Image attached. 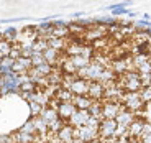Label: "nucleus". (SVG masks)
I'll list each match as a JSON object with an SVG mask.
<instances>
[{"label": "nucleus", "mask_w": 151, "mask_h": 143, "mask_svg": "<svg viewBox=\"0 0 151 143\" xmlns=\"http://www.w3.org/2000/svg\"><path fill=\"white\" fill-rule=\"evenodd\" d=\"M97 128H91L87 127V125H82V127H77L74 128V138H79L82 140L84 143H89L92 140L97 138Z\"/></svg>", "instance_id": "3"}, {"label": "nucleus", "mask_w": 151, "mask_h": 143, "mask_svg": "<svg viewBox=\"0 0 151 143\" xmlns=\"http://www.w3.org/2000/svg\"><path fill=\"white\" fill-rule=\"evenodd\" d=\"M143 124L145 120H141V118H133V122L127 127V136L128 138H140L141 135V128H143Z\"/></svg>", "instance_id": "9"}, {"label": "nucleus", "mask_w": 151, "mask_h": 143, "mask_svg": "<svg viewBox=\"0 0 151 143\" xmlns=\"http://www.w3.org/2000/svg\"><path fill=\"white\" fill-rule=\"evenodd\" d=\"M31 120H33V125H35V132H38L40 135H46L48 133V124L40 115L31 117Z\"/></svg>", "instance_id": "15"}, {"label": "nucleus", "mask_w": 151, "mask_h": 143, "mask_svg": "<svg viewBox=\"0 0 151 143\" xmlns=\"http://www.w3.org/2000/svg\"><path fill=\"white\" fill-rule=\"evenodd\" d=\"M0 59H2V56H0Z\"/></svg>", "instance_id": "36"}, {"label": "nucleus", "mask_w": 151, "mask_h": 143, "mask_svg": "<svg viewBox=\"0 0 151 143\" xmlns=\"http://www.w3.org/2000/svg\"><path fill=\"white\" fill-rule=\"evenodd\" d=\"M135 113L132 112V110H128V109H122L120 112H118V115L115 117V122H117V125H123V127H128L130 124L133 122V118H135Z\"/></svg>", "instance_id": "11"}, {"label": "nucleus", "mask_w": 151, "mask_h": 143, "mask_svg": "<svg viewBox=\"0 0 151 143\" xmlns=\"http://www.w3.org/2000/svg\"><path fill=\"white\" fill-rule=\"evenodd\" d=\"M143 135H151V124L150 122H145L143 124V128H141V135L140 136H143Z\"/></svg>", "instance_id": "31"}, {"label": "nucleus", "mask_w": 151, "mask_h": 143, "mask_svg": "<svg viewBox=\"0 0 151 143\" xmlns=\"http://www.w3.org/2000/svg\"><path fill=\"white\" fill-rule=\"evenodd\" d=\"M30 59H31V66H40V64H43V63H46L45 61V58H43V53H38V51H33L31 53V56H30Z\"/></svg>", "instance_id": "25"}, {"label": "nucleus", "mask_w": 151, "mask_h": 143, "mask_svg": "<svg viewBox=\"0 0 151 143\" xmlns=\"http://www.w3.org/2000/svg\"><path fill=\"white\" fill-rule=\"evenodd\" d=\"M104 69H105V66L100 64L99 61H91V63L86 64L84 68L77 69L76 74H77V77L86 79V81H99V77H100Z\"/></svg>", "instance_id": "1"}, {"label": "nucleus", "mask_w": 151, "mask_h": 143, "mask_svg": "<svg viewBox=\"0 0 151 143\" xmlns=\"http://www.w3.org/2000/svg\"><path fill=\"white\" fill-rule=\"evenodd\" d=\"M17 35H18V28H15V27H8L2 31V38L7 40V41H12V43L15 41Z\"/></svg>", "instance_id": "19"}, {"label": "nucleus", "mask_w": 151, "mask_h": 143, "mask_svg": "<svg viewBox=\"0 0 151 143\" xmlns=\"http://www.w3.org/2000/svg\"><path fill=\"white\" fill-rule=\"evenodd\" d=\"M35 68L38 69V72H40V74L41 76H48V74H51V72H53V66H51V64H48V63H43V64H40V66H35Z\"/></svg>", "instance_id": "26"}, {"label": "nucleus", "mask_w": 151, "mask_h": 143, "mask_svg": "<svg viewBox=\"0 0 151 143\" xmlns=\"http://www.w3.org/2000/svg\"><path fill=\"white\" fill-rule=\"evenodd\" d=\"M115 130H117V122H115V118H100L99 127H97V135L100 138L107 140V138L115 136Z\"/></svg>", "instance_id": "2"}, {"label": "nucleus", "mask_w": 151, "mask_h": 143, "mask_svg": "<svg viewBox=\"0 0 151 143\" xmlns=\"http://www.w3.org/2000/svg\"><path fill=\"white\" fill-rule=\"evenodd\" d=\"M74 110H76V107L72 105V102H59L56 112H58V117H59V118L68 122V118L74 113Z\"/></svg>", "instance_id": "10"}, {"label": "nucleus", "mask_w": 151, "mask_h": 143, "mask_svg": "<svg viewBox=\"0 0 151 143\" xmlns=\"http://www.w3.org/2000/svg\"><path fill=\"white\" fill-rule=\"evenodd\" d=\"M51 36H53V38H68L69 36L68 25H63V27H53Z\"/></svg>", "instance_id": "20"}, {"label": "nucleus", "mask_w": 151, "mask_h": 143, "mask_svg": "<svg viewBox=\"0 0 151 143\" xmlns=\"http://www.w3.org/2000/svg\"><path fill=\"white\" fill-rule=\"evenodd\" d=\"M12 51V41H7V40H0V56H8Z\"/></svg>", "instance_id": "24"}, {"label": "nucleus", "mask_w": 151, "mask_h": 143, "mask_svg": "<svg viewBox=\"0 0 151 143\" xmlns=\"http://www.w3.org/2000/svg\"><path fill=\"white\" fill-rule=\"evenodd\" d=\"M72 105L77 110H89V107L92 105V99L89 95H72Z\"/></svg>", "instance_id": "12"}, {"label": "nucleus", "mask_w": 151, "mask_h": 143, "mask_svg": "<svg viewBox=\"0 0 151 143\" xmlns=\"http://www.w3.org/2000/svg\"><path fill=\"white\" fill-rule=\"evenodd\" d=\"M136 69H138V72H140V74L151 72V59L143 61V63H140V64H136Z\"/></svg>", "instance_id": "28"}, {"label": "nucleus", "mask_w": 151, "mask_h": 143, "mask_svg": "<svg viewBox=\"0 0 151 143\" xmlns=\"http://www.w3.org/2000/svg\"><path fill=\"white\" fill-rule=\"evenodd\" d=\"M45 105H41V104H38V102H30V113L31 117H36L40 115V112H41V109Z\"/></svg>", "instance_id": "29"}, {"label": "nucleus", "mask_w": 151, "mask_h": 143, "mask_svg": "<svg viewBox=\"0 0 151 143\" xmlns=\"http://www.w3.org/2000/svg\"><path fill=\"white\" fill-rule=\"evenodd\" d=\"M13 63H15V59L10 56H4L2 59H0V69H10L12 71V66H13Z\"/></svg>", "instance_id": "27"}, {"label": "nucleus", "mask_w": 151, "mask_h": 143, "mask_svg": "<svg viewBox=\"0 0 151 143\" xmlns=\"http://www.w3.org/2000/svg\"><path fill=\"white\" fill-rule=\"evenodd\" d=\"M48 48V41L45 38H36L33 43V51H38V53H43L45 49Z\"/></svg>", "instance_id": "23"}, {"label": "nucleus", "mask_w": 151, "mask_h": 143, "mask_svg": "<svg viewBox=\"0 0 151 143\" xmlns=\"http://www.w3.org/2000/svg\"><path fill=\"white\" fill-rule=\"evenodd\" d=\"M20 130H22V132H27V133H36V132H35V125H33V120H31V118L25 122Z\"/></svg>", "instance_id": "30"}, {"label": "nucleus", "mask_w": 151, "mask_h": 143, "mask_svg": "<svg viewBox=\"0 0 151 143\" xmlns=\"http://www.w3.org/2000/svg\"><path fill=\"white\" fill-rule=\"evenodd\" d=\"M12 136H13V142L17 143H36L38 142L36 133H27V132H22V130H18Z\"/></svg>", "instance_id": "13"}, {"label": "nucleus", "mask_w": 151, "mask_h": 143, "mask_svg": "<svg viewBox=\"0 0 151 143\" xmlns=\"http://www.w3.org/2000/svg\"><path fill=\"white\" fill-rule=\"evenodd\" d=\"M89 143H100V142H99V140L95 138V140H92V142H89Z\"/></svg>", "instance_id": "35"}, {"label": "nucleus", "mask_w": 151, "mask_h": 143, "mask_svg": "<svg viewBox=\"0 0 151 143\" xmlns=\"http://www.w3.org/2000/svg\"><path fill=\"white\" fill-rule=\"evenodd\" d=\"M122 109H123V105L120 102L107 100L105 104H102V118H115Z\"/></svg>", "instance_id": "4"}, {"label": "nucleus", "mask_w": 151, "mask_h": 143, "mask_svg": "<svg viewBox=\"0 0 151 143\" xmlns=\"http://www.w3.org/2000/svg\"><path fill=\"white\" fill-rule=\"evenodd\" d=\"M89 115H91L89 110H77V109H76L74 113L68 118V124L71 125V127H74V128L82 127V125L86 124V120H87V117H89Z\"/></svg>", "instance_id": "7"}, {"label": "nucleus", "mask_w": 151, "mask_h": 143, "mask_svg": "<svg viewBox=\"0 0 151 143\" xmlns=\"http://www.w3.org/2000/svg\"><path fill=\"white\" fill-rule=\"evenodd\" d=\"M89 113H91L92 117H95V118H102V102L100 100H94L92 102V105L89 107Z\"/></svg>", "instance_id": "18"}, {"label": "nucleus", "mask_w": 151, "mask_h": 143, "mask_svg": "<svg viewBox=\"0 0 151 143\" xmlns=\"http://www.w3.org/2000/svg\"><path fill=\"white\" fill-rule=\"evenodd\" d=\"M122 15L128 17V18H133V17H136V13H135V12H130L127 7H123V8H115V10H112V17H115V18H118V17H122Z\"/></svg>", "instance_id": "21"}, {"label": "nucleus", "mask_w": 151, "mask_h": 143, "mask_svg": "<svg viewBox=\"0 0 151 143\" xmlns=\"http://www.w3.org/2000/svg\"><path fill=\"white\" fill-rule=\"evenodd\" d=\"M140 94V99L143 100V104H151V87L150 86H145L138 90Z\"/></svg>", "instance_id": "22"}, {"label": "nucleus", "mask_w": 151, "mask_h": 143, "mask_svg": "<svg viewBox=\"0 0 151 143\" xmlns=\"http://www.w3.org/2000/svg\"><path fill=\"white\" fill-rule=\"evenodd\" d=\"M54 97H56L59 102H71L72 100V92L69 89H66V87H61V89L56 90Z\"/></svg>", "instance_id": "17"}, {"label": "nucleus", "mask_w": 151, "mask_h": 143, "mask_svg": "<svg viewBox=\"0 0 151 143\" xmlns=\"http://www.w3.org/2000/svg\"><path fill=\"white\" fill-rule=\"evenodd\" d=\"M46 41H48L49 48H54V49H58V51H64V48L68 46L66 38H53V36H49Z\"/></svg>", "instance_id": "14"}, {"label": "nucleus", "mask_w": 151, "mask_h": 143, "mask_svg": "<svg viewBox=\"0 0 151 143\" xmlns=\"http://www.w3.org/2000/svg\"><path fill=\"white\" fill-rule=\"evenodd\" d=\"M150 18H151L150 13H143V20H150Z\"/></svg>", "instance_id": "34"}, {"label": "nucleus", "mask_w": 151, "mask_h": 143, "mask_svg": "<svg viewBox=\"0 0 151 143\" xmlns=\"http://www.w3.org/2000/svg\"><path fill=\"white\" fill-rule=\"evenodd\" d=\"M87 86H89V81L81 79V77L76 76L71 81V84L68 86V89L72 92V95H87Z\"/></svg>", "instance_id": "5"}, {"label": "nucleus", "mask_w": 151, "mask_h": 143, "mask_svg": "<svg viewBox=\"0 0 151 143\" xmlns=\"http://www.w3.org/2000/svg\"><path fill=\"white\" fill-rule=\"evenodd\" d=\"M84 15H86L84 12H76V13H72V18H74V20H77V18H82Z\"/></svg>", "instance_id": "33"}, {"label": "nucleus", "mask_w": 151, "mask_h": 143, "mask_svg": "<svg viewBox=\"0 0 151 143\" xmlns=\"http://www.w3.org/2000/svg\"><path fill=\"white\" fill-rule=\"evenodd\" d=\"M40 117H41L46 124H51L54 118H58V112H56L54 109H51V107H46V105H45V107L41 109V112H40Z\"/></svg>", "instance_id": "16"}, {"label": "nucleus", "mask_w": 151, "mask_h": 143, "mask_svg": "<svg viewBox=\"0 0 151 143\" xmlns=\"http://www.w3.org/2000/svg\"><path fill=\"white\" fill-rule=\"evenodd\" d=\"M0 143H13V136L7 135V133H2L0 135Z\"/></svg>", "instance_id": "32"}, {"label": "nucleus", "mask_w": 151, "mask_h": 143, "mask_svg": "<svg viewBox=\"0 0 151 143\" xmlns=\"http://www.w3.org/2000/svg\"><path fill=\"white\" fill-rule=\"evenodd\" d=\"M54 135H56V138L59 140L61 143H69L74 138V127H71L69 124H64Z\"/></svg>", "instance_id": "8"}, {"label": "nucleus", "mask_w": 151, "mask_h": 143, "mask_svg": "<svg viewBox=\"0 0 151 143\" xmlns=\"http://www.w3.org/2000/svg\"><path fill=\"white\" fill-rule=\"evenodd\" d=\"M104 90H105V86L102 82H99V81H89L87 95L92 100H100V99H104Z\"/></svg>", "instance_id": "6"}]
</instances>
